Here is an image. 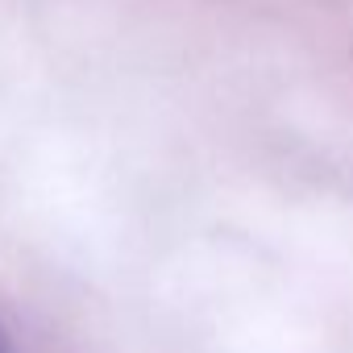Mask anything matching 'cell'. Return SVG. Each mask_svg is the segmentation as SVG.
<instances>
[{"mask_svg":"<svg viewBox=\"0 0 353 353\" xmlns=\"http://www.w3.org/2000/svg\"><path fill=\"white\" fill-rule=\"evenodd\" d=\"M0 353H13V345H9V336L0 332Z\"/></svg>","mask_w":353,"mask_h":353,"instance_id":"cell-1","label":"cell"}]
</instances>
